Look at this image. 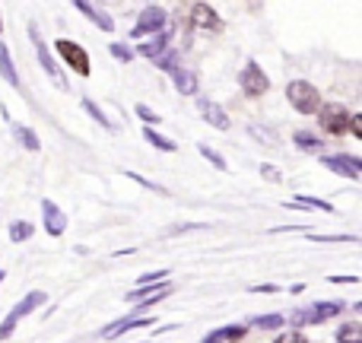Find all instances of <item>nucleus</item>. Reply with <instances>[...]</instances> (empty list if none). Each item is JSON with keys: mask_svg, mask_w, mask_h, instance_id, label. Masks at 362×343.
I'll return each instance as SVG.
<instances>
[{"mask_svg": "<svg viewBox=\"0 0 362 343\" xmlns=\"http://www.w3.org/2000/svg\"><path fill=\"white\" fill-rule=\"evenodd\" d=\"M197 112L204 115V121L210 127H216V131H229V115L223 112V105H216V102H210V99H197Z\"/></svg>", "mask_w": 362, "mask_h": 343, "instance_id": "nucleus-15", "label": "nucleus"}, {"mask_svg": "<svg viewBox=\"0 0 362 343\" xmlns=\"http://www.w3.org/2000/svg\"><path fill=\"white\" fill-rule=\"evenodd\" d=\"M197 150H200V156H204V159H206V163H213V165H216V169H219V172H226V159H223V156H219V153H216V150H213V146L200 144V146H197Z\"/></svg>", "mask_w": 362, "mask_h": 343, "instance_id": "nucleus-29", "label": "nucleus"}, {"mask_svg": "<svg viewBox=\"0 0 362 343\" xmlns=\"http://www.w3.org/2000/svg\"><path fill=\"white\" fill-rule=\"evenodd\" d=\"M172 80H175V89L181 95H197V76H194V70L175 67L172 70Z\"/></svg>", "mask_w": 362, "mask_h": 343, "instance_id": "nucleus-20", "label": "nucleus"}, {"mask_svg": "<svg viewBox=\"0 0 362 343\" xmlns=\"http://www.w3.org/2000/svg\"><path fill=\"white\" fill-rule=\"evenodd\" d=\"M318 124L325 134H331V137H344L346 134V124H350V112H346L340 102H327V105H321L318 112Z\"/></svg>", "mask_w": 362, "mask_h": 343, "instance_id": "nucleus-5", "label": "nucleus"}, {"mask_svg": "<svg viewBox=\"0 0 362 343\" xmlns=\"http://www.w3.org/2000/svg\"><path fill=\"white\" fill-rule=\"evenodd\" d=\"M4 121H6V124H10V134H13V140H16V144L23 146V150H32V153H38V150H42V140H38V134L32 131V127L19 124V121H13L6 108H4Z\"/></svg>", "mask_w": 362, "mask_h": 343, "instance_id": "nucleus-12", "label": "nucleus"}, {"mask_svg": "<svg viewBox=\"0 0 362 343\" xmlns=\"http://www.w3.org/2000/svg\"><path fill=\"white\" fill-rule=\"evenodd\" d=\"M153 64H156L159 70H165V74H172V70L178 67V54H175V51H163V54H159Z\"/></svg>", "mask_w": 362, "mask_h": 343, "instance_id": "nucleus-28", "label": "nucleus"}, {"mask_svg": "<svg viewBox=\"0 0 362 343\" xmlns=\"http://www.w3.org/2000/svg\"><path fill=\"white\" fill-rule=\"evenodd\" d=\"M83 108H86V112H89V115H93V121H95V124L108 127V131H118V127H115V124H112V121H108V115H105V112H102V108H99V105H95V102H93V99H83Z\"/></svg>", "mask_w": 362, "mask_h": 343, "instance_id": "nucleus-27", "label": "nucleus"}, {"mask_svg": "<svg viewBox=\"0 0 362 343\" xmlns=\"http://www.w3.org/2000/svg\"><path fill=\"white\" fill-rule=\"evenodd\" d=\"M238 86H242V93L248 95V99H261V95L270 89V80H267V74L261 70V64L248 61L245 64V70H242V76H238Z\"/></svg>", "mask_w": 362, "mask_h": 343, "instance_id": "nucleus-7", "label": "nucleus"}, {"mask_svg": "<svg viewBox=\"0 0 362 343\" xmlns=\"http://www.w3.org/2000/svg\"><path fill=\"white\" fill-rule=\"evenodd\" d=\"M346 131H353V137L362 140V115H350V124H346Z\"/></svg>", "mask_w": 362, "mask_h": 343, "instance_id": "nucleus-36", "label": "nucleus"}, {"mask_svg": "<svg viewBox=\"0 0 362 343\" xmlns=\"http://www.w3.org/2000/svg\"><path fill=\"white\" fill-rule=\"evenodd\" d=\"M327 283H334V286L337 283H359V277H327Z\"/></svg>", "mask_w": 362, "mask_h": 343, "instance_id": "nucleus-38", "label": "nucleus"}, {"mask_svg": "<svg viewBox=\"0 0 362 343\" xmlns=\"http://www.w3.org/2000/svg\"><path fill=\"white\" fill-rule=\"evenodd\" d=\"M137 115L146 121V127H156V124H163V118H159V115L153 112L150 105H137Z\"/></svg>", "mask_w": 362, "mask_h": 343, "instance_id": "nucleus-32", "label": "nucleus"}, {"mask_svg": "<svg viewBox=\"0 0 362 343\" xmlns=\"http://www.w3.org/2000/svg\"><path fill=\"white\" fill-rule=\"evenodd\" d=\"M191 23H194V29H200V32H219V29H223L216 10H213L210 4H197V6H194V10H191Z\"/></svg>", "mask_w": 362, "mask_h": 343, "instance_id": "nucleus-16", "label": "nucleus"}, {"mask_svg": "<svg viewBox=\"0 0 362 343\" xmlns=\"http://www.w3.org/2000/svg\"><path fill=\"white\" fill-rule=\"evenodd\" d=\"M169 42H172V29L165 25V29L153 32V35H146L144 45H137V54L140 57H150V61H156L163 51H169Z\"/></svg>", "mask_w": 362, "mask_h": 343, "instance_id": "nucleus-11", "label": "nucleus"}, {"mask_svg": "<svg viewBox=\"0 0 362 343\" xmlns=\"http://www.w3.org/2000/svg\"><path fill=\"white\" fill-rule=\"evenodd\" d=\"M286 325V318L283 315H257L255 321H251V327H257V331H276V327H283Z\"/></svg>", "mask_w": 362, "mask_h": 343, "instance_id": "nucleus-24", "label": "nucleus"}, {"mask_svg": "<svg viewBox=\"0 0 362 343\" xmlns=\"http://www.w3.org/2000/svg\"><path fill=\"white\" fill-rule=\"evenodd\" d=\"M0 76H4V80L10 83L13 89H19V74H16V64H13L10 48H6V42H4V38H0Z\"/></svg>", "mask_w": 362, "mask_h": 343, "instance_id": "nucleus-19", "label": "nucleus"}, {"mask_svg": "<svg viewBox=\"0 0 362 343\" xmlns=\"http://www.w3.org/2000/svg\"><path fill=\"white\" fill-rule=\"evenodd\" d=\"M289 207H315V210H321V213H334V204H327V200H318V197H308V194H296Z\"/></svg>", "mask_w": 362, "mask_h": 343, "instance_id": "nucleus-26", "label": "nucleus"}, {"mask_svg": "<svg viewBox=\"0 0 362 343\" xmlns=\"http://www.w3.org/2000/svg\"><path fill=\"white\" fill-rule=\"evenodd\" d=\"M159 29H165V10L163 6H146L137 16V23L131 25V38H146Z\"/></svg>", "mask_w": 362, "mask_h": 343, "instance_id": "nucleus-9", "label": "nucleus"}, {"mask_svg": "<svg viewBox=\"0 0 362 343\" xmlns=\"http://www.w3.org/2000/svg\"><path fill=\"white\" fill-rule=\"evenodd\" d=\"M321 165L331 169L334 175H344L350 181H359L362 178V163L359 156H350V153H337V156H321Z\"/></svg>", "mask_w": 362, "mask_h": 343, "instance_id": "nucleus-10", "label": "nucleus"}, {"mask_svg": "<svg viewBox=\"0 0 362 343\" xmlns=\"http://www.w3.org/2000/svg\"><path fill=\"white\" fill-rule=\"evenodd\" d=\"M42 216H45V232L48 236H64L67 232V213L61 210L57 204H51V200H42Z\"/></svg>", "mask_w": 362, "mask_h": 343, "instance_id": "nucleus-13", "label": "nucleus"}, {"mask_svg": "<svg viewBox=\"0 0 362 343\" xmlns=\"http://www.w3.org/2000/svg\"><path fill=\"white\" fill-rule=\"evenodd\" d=\"M29 38H32V45H35L38 64H42V70H45V74H48V80H54L61 89H67V76H64V70L54 64V57H51L48 42H45V38H42V29H38L35 23H29Z\"/></svg>", "mask_w": 362, "mask_h": 343, "instance_id": "nucleus-4", "label": "nucleus"}, {"mask_svg": "<svg viewBox=\"0 0 362 343\" xmlns=\"http://www.w3.org/2000/svg\"><path fill=\"white\" fill-rule=\"evenodd\" d=\"M150 325H156L153 318H144V315H127V318H121V321H115L112 327H102V337L105 340H115V337H121V334H127V331H134V327H150Z\"/></svg>", "mask_w": 362, "mask_h": 343, "instance_id": "nucleus-14", "label": "nucleus"}, {"mask_svg": "<svg viewBox=\"0 0 362 343\" xmlns=\"http://www.w3.org/2000/svg\"><path fill=\"white\" fill-rule=\"evenodd\" d=\"M108 51H112V54H115V57H118V61H121V64L134 61V48H127V45H124V42H112V45H108Z\"/></svg>", "mask_w": 362, "mask_h": 343, "instance_id": "nucleus-30", "label": "nucleus"}, {"mask_svg": "<svg viewBox=\"0 0 362 343\" xmlns=\"http://www.w3.org/2000/svg\"><path fill=\"white\" fill-rule=\"evenodd\" d=\"M45 302H48V293H42V289H32L29 296H23V299H19L16 306L10 308V315L0 321V343H4L6 337H13V331H16L19 321H23L25 315H32L35 308H42Z\"/></svg>", "mask_w": 362, "mask_h": 343, "instance_id": "nucleus-1", "label": "nucleus"}, {"mask_svg": "<svg viewBox=\"0 0 362 343\" xmlns=\"http://www.w3.org/2000/svg\"><path fill=\"white\" fill-rule=\"evenodd\" d=\"M340 312H344V302H315V306H308V308H296V312L289 315V325H296V327L325 325V321L337 318Z\"/></svg>", "mask_w": 362, "mask_h": 343, "instance_id": "nucleus-2", "label": "nucleus"}, {"mask_svg": "<svg viewBox=\"0 0 362 343\" xmlns=\"http://www.w3.org/2000/svg\"><path fill=\"white\" fill-rule=\"evenodd\" d=\"M274 343H308V337H305V334L299 331V327H296V331H286V334H280V337H276Z\"/></svg>", "mask_w": 362, "mask_h": 343, "instance_id": "nucleus-34", "label": "nucleus"}, {"mask_svg": "<svg viewBox=\"0 0 362 343\" xmlns=\"http://www.w3.org/2000/svg\"><path fill=\"white\" fill-rule=\"evenodd\" d=\"M172 283L169 280H163V283H146V286H134L131 293L124 296L127 302H140V308H146V306H156L159 299H165V296H172Z\"/></svg>", "mask_w": 362, "mask_h": 343, "instance_id": "nucleus-8", "label": "nucleus"}, {"mask_svg": "<svg viewBox=\"0 0 362 343\" xmlns=\"http://www.w3.org/2000/svg\"><path fill=\"white\" fill-rule=\"evenodd\" d=\"M70 4H74L76 10H80L86 19H93V23L99 25L102 32H112V29H115V19L108 16V13H102L99 6H93V4H89V0H70Z\"/></svg>", "mask_w": 362, "mask_h": 343, "instance_id": "nucleus-17", "label": "nucleus"}, {"mask_svg": "<svg viewBox=\"0 0 362 343\" xmlns=\"http://www.w3.org/2000/svg\"><path fill=\"white\" fill-rule=\"evenodd\" d=\"M32 232H35V226L25 223V219H16V223H10V242H29Z\"/></svg>", "mask_w": 362, "mask_h": 343, "instance_id": "nucleus-23", "label": "nucleus"}, {"mask_svg": "<svg viewBox=\"0 0 362 343\" xmlns=\"http://www.w3.org/2000/svg\"><path fill=\"white\" fill-rule=\"evenodd\" d=\"M308 238H312V242H321V245H334V242H359V238L356 236H308Z\"/></svg>", "mask_w": 362, "mask_h": 343, "instance_id": "nucleus-33", "label": "nucleus"}, {"mask_svg": "<svg viewBox=\"0 0 362 343\" xmlns=\"http://www.w3.org/2000/svg\"><path fill=\"white\" fill-rule=\"evenodd\" d=\"M54 48H57V54L64 57V64H67L70 70H76L80 76L93 74V64H89V54H86V48H83V45L70 42V38H57Z\"/></svg>", "mask_w": 362, "mask_h": 343, "instance_id": "nucleus-6", "label": "nucleus"}, {"mask_svg": "<svg viewBox=\"0 0 362 343\" xmlns=\"http://www.w3.org/2000/svg\"><path fill=\"white\" fill-rule=\"evenodd\" d=\"M169 280V270H146V274L137 277V286H146V283H163Z\"/></svg>", "mask_w": 362, "mask_h": 343, "instance_id": "nucleus-31", "label": "nucleus"}, {"mask_svg": "<svg viewBox=\"0 0 362 343\" xmlns=\"http://www.w3.org/2000/svg\"><path fill=\"white\" fill-rule=\"evenodd\" d=\"M0 29H4V19H0Z\"/></svg>", "mask_w": 362, "mask_h": 343, "instance_id": "nucleus-40", "label": "nucleus"}, {"mask_svg": "<svg viewBox=\"0 0 362 343\" xmlns=\"http://www.w3.org/2000/svg\"><path fill=\"white\" fill-rule=\"evenodd\" d=\"M261 175L267 181H274V185L280 181V169H276V165H270V163H261Z\"/></svg>", "mask_w": 362, "mask_h": 343, "instance_id": "nucleus-35", "label": "nucleus"}, {"mask_svg": "<svg viewBox=\"0 0 362 343\" xmlns=\"http://www.w3.org/2000/svg\"><path fill=\"white\" fill-rule=\"evenodd\" d=\"M245 334H248L245 325H229V327H216V331H210L200 343H238Z\"/></svg>", "mask_w": 362, "mask_h": 343, "instance_id": "nucleus-18", "label": "nucleus"}, {"mask_svg": "<svg viewBox=\"0 0 362 343\" xmlns=\"http://www.w3.org/2000/svg\"><path fill=\"white\" fill-rule=\"evenodd\" d=\"M293 144L299 146L302 153H321V146H325L318 137H315V134H308V131H296L293 134Z\"/></svg>", "mask_w": 362, "mask_h": 343, "instance_id": "nucleus-21", "label": "nucleus"}, {"mask_svg": "<svg viewBox=\"0 0 362 343\" xmlns=\"http://www.w3.org/2000/svg\"><path fill=\"white\" fill-rule=\"evenodd\" d=\"M0 283H4V270H0Z\"/></svg>", "mask_w": 362, "mask_h": 343, "instance_id": "nucleus-39", "label": "nucleus"}, {"mask_svg": "<svg viewBox=\"0 0 362 343\" xmlns=\"http://www.w3.org/2000/svg\"><path fill=\"white\" fill-rule=\"evenodd\" d=\"M144 140H146V144H150V146H156V150H163V153H175V150H178V146H175V140H169V137H159V134L153 131V127H146V131H144Z\"/></svg>", "mask_w": 362, "mask_h": 343, "instance_id": "nucleus-22", "label": "nucleus"}, {"mask_svg": "<svg viewBox=\"0 0 362 343\" xmlns=\"http://www.w3.org/2000/svg\"><path fill=\"white\" fill-rule=\"evenodd\" d=\"M251 293H280V286H274V283H264V286H251Z\"/></svg>", "mask_w": 362, "mask_h": 343, "instance_id": "nucleus-37", "label": "nucleus"}, {"mask_svg": "<svg viewBox=\"0 0 362 343\" xmlns=\"http://www.w3.org/2000/svg\"><path fill=\"white\" fill-rule=\"evenodd\" d=\"M337 343H362V325L350 321V325L337 327Z\"/></svg>", "mask_w": 362, "mask_h": 343, "instance_id": "nucleus-25", "label": "nucleus"}, {"mask_svg": "<svg viewBox=\"0 0 362 343\" xmlns=\"http://www.w3.org/2000/svg\"><path fill=\"white\" fill-rule=\"evenodd\" d=\"M286 99H289V105H293L299 115H315L321 108V93L308 80H293V83H289V86H286Z\"/></svg>", "mask_w": 362, "mask_h": 343, "instance_id": "nucleus-3", "label": "nucleus"}]
</instances>
